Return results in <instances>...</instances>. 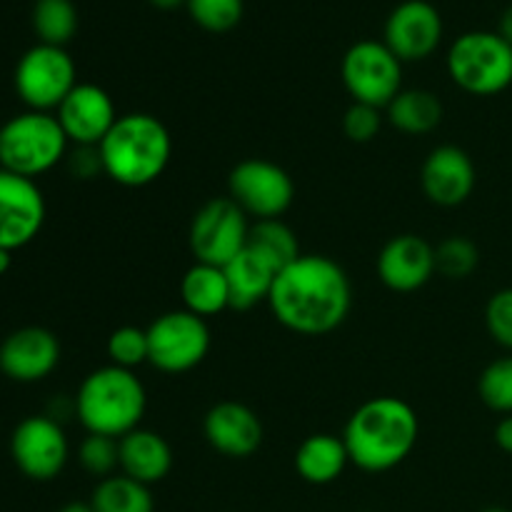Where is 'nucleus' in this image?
<instances>
[{
  "label": "nucleus",
  "mask_w": 512,
  "mask_h": 512,
  "mask_svg": "<svg viewBox=\"0 0 512 512\" xmlns=\"http://www.w3.org/2000/svg\"><path fill=\"white\" fill-rule=\"evenodd\" d=\"M10 455L25 478L48 483V480L58 478L68 463V438L55 418L30 415L13 430Z\"/></svg>",
  "instance_id": "obj_12"
},
{
  "label": "nucleus",
  "mask_w": 512,
  "mask_h": 512,
  "mask_svg": "<svg viewBox=\"0 0 512 512\" xmlns=\"http://www.w3.org/2000/svg\"><path fill=\"white\" fill-rule=\"evenodd\" d=\"M10 265H13V253H10V250L0 248V275L8 273Z\"/></svg>",
  "instance_id": "obj_39"
},
{
  "label": "nucleus",
  "mask_w": 512,
  "mask_h": 512,
  "mask_svg": "<svg viewBox=\"0 0 512 512\" xmlns=\"http://www.w3.org/2000/svg\"><path fill=\"white\" fill-rule=\"evenodd\" d=\"M485 325L490 338L505 350H512V288L498 290L485 308Z\"/></svg>",
  "instance_id": "obj_33"
},
{
  "label": "nucleus",
  "mask_w": 512,
  "mask_h": 512,
  "mask_svg": "<svg viewBox=\"0 0 512 512\" xmlns=\"http://www.w3.org/2000/svg\"><path fill=\"white\" fill-rule=\"evenodd\" d=\"M448 73L470 95H498L512 85V45L500 33L470 30L448 50Z\"/></svg>",
  "instance_id": "obj_6"
},
{
  "label": "nucleus",
  "mask_w": 512,
  "mask_h": 512,
  "mask_svg": "<svg viewBox=\"0 0 512 512\" xmlns=\"http://www.w3.org/2000/svg\"><path fill=\"white\" fill-rule=\"evenodd\" d=\"M60 363V343L45 328H20L0 345V370L15 383H40Z\"/></svg>",
  "instance_id": "obj_16"
},
{
  "label": "nucleus",
  "mask_w": 512,
  "mask_h": 512,
  "mask_svg": "<svg viewBox=\"0 0 512 512\" xmlns=\"http://www.w3.org/2000/svg\"><path fill=\"white\" fill-rule=\"evenodd\" d=\"M148 3L158 10H175L188 3V0H148Z\"/></svg>",
  "instance_id": "obj_38"
},
{
  "label": "nucleus",
  "mask_w": 512,
  "mask_h": 512,
  "mask_svg": "<svg viewBox=\"0 0 512 512\" xmlns=\"http://www.w3.org/2000/svg\"><path fill=\"white\" fill-rule=\"evenodd\" d=\"M95 512H153V493L148 485L128 478V475H110L98 483L90 498Z\"/></svg>",
  "instance_id": "obj_25"
},
{
  "label": "nucleus",
  "mask_w": 512,
  "mask_h": 512,
  "mask_svg": "<svg viewBox=\"0 0 512 512\" xmlns=\"http://www.w3.org/2000/svg\"><path fill=\"white\" fill-rule=\"evenodd\" d=\"M70 168L78 178L88 180L95 178L98 173H103V160H100V150L90 148V145H78V150L70 158Z\"/></svg>",
  "instance_id": "obj_35"
},
{
  "label": "nucleus",
  "mask_w": 512,
  "mask_h": 512,
  "mask_svg": "<svg viewBox=\"0 0 512 512\" xmlns=\"http://www.w3.org/2000/svg\"><path fill=\"white\" fill-rule=\"evenodd\" d=\"M420 435V420L405 400L373 398L360 405L345 425L343 443L350 463L365 473H388L398 468Z\"/></svg>",
  "instance_id": "obj_2"
},
{
  "label": "nucleus",
  "mask_w": 512,
  "mask_h": 512,
  "mask_svg": "<svg viewBox=\"0 0 512 512\" xmlns=\"http://www.w3.org/2000/svg\"><path fill=\"white\" fill-rule=\"evenodd\" d=\"M480 512H510V510H505V508H485V510H480Z\"/></svg>",
  "instance_id": "obj_41"
},
{
  "label": "nucleus",
  "mask_w": 512,
  "mask_h": 512,
  "mask_svg": "<svg viewBox=\"0 0 512 512\" xmlns=\"http://www.w3.org/2000/svg\"><path fill=\"white\" fill-rule=\"evenodd\" d=\"M380 128H383V113L380 108L365 103H353L345 110L343 130L353 143H370L378 138Z\"/></svg>",
  "instance_id": "obj_34"
},
{
  "label": "nucleus",
  "mask_w": 512,
  "mask_h": 512,
  "mask_svg": "<svg viewBox=\"0 0 512 512\" xmlns=\"http://www.w3.org/2000/svg\"><path fill=\"white\" fill-rule=\"evenodd\" d=\"M103 173L123 188H145L165 173L173 155L168 128L150 113L120 115L98 145Z\"/></svg>",
  "instance_id": "obj_3"
},
{
  "label": "nucleus",
  "mask_w": 512,
  "mask_h": 512,
  "mask_svg": "<svg viewBox=\"0 0 512 512\" xmlns=\"http://www.w3.org/2000/svg\"><path fill=\"white\" fill-rule=\"evenodd\" d=\"M228 198L255 220H278L295 198L293 178L280 165L250 158L235 165L228 178Z\"/></svg>",
  "instance_id": "obj_11"
},
{
  "label": "nucleus",
  "mask_w": 512,
  "mask_h": 512,
  "mask_svg": "<svg viewBox=\"0 0 512 512\" xmlns=\"http://www.w3.org/2000/svg\"><path fill=\"white\" fill-rule=\"evenodd\" d=\"M378 275L395 293L420 290L435 275V248L420 235H398L380 250Z\"/></svg>",
  "instance_id": "obj_18"
},
{
  "label": "nucleus",
  "mask_w": 512,
  "mask_h": 512,
  "mask_svg": "<svg viewBox=\"0 0 512 512\" xmlns=\"http://www.w3.org/2000/svg\"><path fill=\"white\" fill-rule=\"evenodd\" d=\"M180 295H183L185 310L203 320L230 308L228 278L218 265L195 263L180 280Z\"/></svg>",
  "instance_id": "obj_23"
},
{
  "label": "nucleus",
  "mask_w": 512,
  "mask_h": 512,
  "mask_svg": "<svg viewBox=\"0 0 512 512\" xmlns=\"http://www.w3.org/2000/svg\"><path fill=\"white\" fill-rule=\"evenodd\" d=\"M270 310L280 325L298 335H328L345 323L353 290L345 270L325 255H300L280 270Z\"/></svg>",
  "instance_id": "obj_1"
},
{
  "label": "nucleus",
  "mask_w": 512,
  "mask_h": 512,
  "mask_svg": "<svg viewBox=\"0 0 512 512\" xmlns=\"http://www.w3.org/2000/svg\"><path fill=\"white\" fill-rule=\"evenodd\" d=\"M385 113L388 123L400 133L425 135L433 133L443 120V103L430 90H400Z\"/></svg>",
  "instance_id": "obj_24"
},
{
  "label": "nucleus",
  "mask_w": 512,
  "mask_h": 512,
  "mask_svg": "<svg viewBox=\"0 0 512 512\" xmlns=\"http://www.w3.org/2000/svg\"><path fill=\"white\" fill-rule=\"evenodd\" d=\"M480 400L490 410L512 415V358H498L483 370L478 380Z\"/></svg>",
  "instance_id": "obj_29"
},
{
  "label": "nucleus",
  "mask_w": 512,
  "mask_h": 512,
  "mask_svg": "<svg viewBox=\"0 0 512 512\" xmlns=\"http://www.w3.org/2000/svg\"><path fill=\"white\" fill-rule=\"evenodd\" d=\"M45 223V198L35 180L0 168V248L20 250L38 238Z\"/></svg>",
  "instance_id": "obj_13"
},
{
  "label": "nucleus",
  "mask_w": 512,
  "mask_h": 512,
  "mask_svg": "<svg viewBox=\"0 0 512 512\" xmlns=\"http://www.w3.org/2000/svg\"><path fill=\"white\" fill-rule=\"evenodd\" d=\"M55 118L70 143L98 148L120 115L115 113L113 98L100 85L78 83L60 103Z\"/></svg>",
  "instance_id": "obj_15"
},
{
  "label": "nucleus",
  "mask_w": 512,
  "mask_h": 512,
  "mask_svg": "<svg viewBox=\"0 0 512 512\" xmlns=\"http://www.w3.org/2000/svg\"><path fill=\"white\" fill-rule=\"evenodd\" d=\"M495 443H498V448L503 453L512 455V415H505L498 423V428H495Z\"/></svg>",
  "instance_id": "obj_36"
},
{
  "label": "nucleus",
  "mask_w": 512,
  "mask_h": 512,
  "mask_svg": "<svg viewBox=\"0 0 512 512\" xmlns=\"http://www.w3.org/2000/svg\"><path fill=\"white\" fill-rule=\"evenodd\" d=\"M248 235V215L230 198H213L195 213L188 240L195 263L225 268L248 248Z\"/></svg>",
  "instance_id": "obj_10"
},
{
  "label": "nucleus",
  "mask_w": 512,
  "mask_h": 512,
  "mask_svg": "<svg viewBox=\"0 0 512 512\" xmlns=\"http://www.w3.org/2000/svg\"><path fill=\"white\" fill-rule=\"evenodd\" d=\"M350 463L343 438L330 433H315L300 443L295 453V470L310 485H330L345 473Z\"/></svg>",
  "instance_id": "obj_22"
},
{
  "label": "nucleus",
  "mask_w": 512,
  "mask_h": 512,
  "mask_svg": "<svg viewBox=\"0 0 512 512\" xmlns=\"http://www.w3.org/2000/svg\"><path fill=\"white\" fill-rule=\"evenodd\" d=\"M33 28L40 43L65 48L78 30V10L70 0H38L33 10Z\"/></svg>",
  "instance_id": "obj_27"
},
{
  "label": "nucleus",
  "mask_w": 512,
  "mask_h": 512,
  "mask_svg": "<svg viewBox=\"0 0 512 512\" xmlns=\"http://www.w3.org/2000/svg\"><path fill=\"white\" fill-rule=\"evenodd\" d=\"M148 395L133 370L105 368L93 370L75 395V415L80 425L93 435L125 438L140 428Z\"/></svg>",
  "instance_id": "obj_4"
},
{
  "label": "nucleus",
  "mask_w": 512,
  "mask_h": 512,
  "mask_svg": "<svg viewBox=\"0 0 512 512\" xmlns=\"http://www.w3.org/2000/svg\"><path fill=\"white\" fill-rule=\"evenodd\" d=\"M68 143L55 115L25 110L0 128V168L33 180L65 158Z\"/></svg>",
  "instance_id": "obj_5"
},
{
  "label": "nucleus",
  "mask_w": 512,
  "mask_h": 512,
  "mask_svg": "<svg viewBox=\"0 0 512 512\" xmlns=\"http://www.w3.org/2000/svg\"><path fill=\"white\" fill-rule=\"evenodd\" d=\"M423 193L440 208L463 205L475 190V165L458 145H440L430 150L420 173Z\"/></svg>",
  "instance_id": "obj_17"
},
{
  "label": "nucleus",
  "mask_w": 512,
  "mask_h": 512,
  "mask_svg": "<svg viewBox=\"0 0 512 512\" xmlns=\"http://www.w3.org/2000/svg\"><path fill=\"white\" fill-rule=\"evenodd\" d=\"M118 445L123 475L148 485V488L153 483H160L173 468V450L165 443L163 435L153 433V430H133L120 438Z\"/></svg>",
  "instance_id": "obj_20"
},
{
  "label": "nucleus",
  "mask_w": 512,
  "mask_h": 512,
  "mask_svg": "<svg viewBox=\"0 0 512 512\" xmlns=\"http://www.w3.org/2000/svg\"><path fill=\"white\" fill-rule=\"evenodd\" d=\"M190 18L208 33H228L243 20V0H188Z\"/></svg>",
  "instance_id": "obj_30"
},
{
  "label": "nucleus",
  "mask_w": 512,
  "mask_h": 512,
  "mask_svg": "<svg viewBox=\"0 0 512 512\" xmlns=\"http://www.w3.org/2000/svg\"><path fill=\"white\" fill-rule=\"evenodd\" d=\"M248 248H253L255 253L263 255L265 260L275 265L278 270H285L290 263L300 258V243L298 235L283 223V220H258L255 225H250L248 235Z\"/></svg>",
  "instance_id": "obj_26"
},
{
  "label": "nucleus",
  "mask_w": 512,
  "mask_h": 512,
  "mask_svg": "<svg viewBox=\"0 0 512 512\" xmlns=\"http://www.w3.org/2000/svg\"><path fill=\"white\" fill-rule=\"evenodd\" d=\"M205 440L225 458H250L263 445V423L243 403L223 400L213 405L203 420Z\"/></svg>",
  "instance_id": "obj_19"
},
{
  "label": "nucleus",
  "mask_w": 512,
  "mask_h": 512,
  "mask_svg": "<svg viewBox=\"0 0 512 512\" xmlns=\"http://www.w3.org/2000/svg\"><path fill=\"white\" fill-rule=\"evenodd\" d=\"M340 73L345 88L353 95V103L385 110L403 90V63L388 45L378 40H360L350 45Z\"/></svg>",
  "instance_id": "obj_9"
},
{
  "label": "nucleus",
  "mask_w": 512,
  "mask_h": 512,
  "mask_svg": "<svg viewBox=\"0 0 512 512\" xmlns=\"http://www.w3.org/2000/svg\"><path fill=\"white\" fill-rule=\"evenodd\" d=\"M75 85V63L65 48L38 43L15 65V90L30 110H58Z\"/></svg>",
  "instance_id": "obj_7"
},
{
  "label": "nucleus",
  "mask_w": 512,
  "mask_h": 512,
  "mask_svg": "<svg viewBox=\"0 0 512 512\" xmlns=\"http://www.w3.org/2000/svg\"><path fill=\"white\" fill-rule=\"evenodd\" d=\"M443 40V18L428 0H405L385 23V40L400 63L425 60Z\"/></svg>",
  "instance_id": "obj_14"
},
{
  "label": "nucleus",
  "mask_w": 512,
  "mask_h": 512,
  "mask_svg": "<svg viewBox=\"0 0 512 512\" xmlns=\"http://www.w3.org/2000/svg\"><path fill=\"white\" fill-rule=\"evenodd\" d=\"M148 330L123 325L113 330L108 338V358L110 365L123 370H135L138 365L148 363Z\"/></svg>",
  "instance_id": "obj_31"
},
{
  "label": "nucleus",
  "mask_w": 512,
  "mask_h": 512,
  "mask_svg": "<svg viewBox=\"0 0 512 512\" xmlns=\"http://www.w3.org/2000/svg\"><path fill=\"white\" fill-rule=\"evenodd\" d=\"M80 465L95 478H110L120 468V445L115 438L108 435H93L80 443Z\"/></svg>",
  "instance_id": "obj_32"
},
{
  "label": "nucleus",
  "mask_w": 512,
  "mask_h": 512,
  "mask_svg": "<svg viewBox=\"0 0 512 512\" xmlns=\"http://www.w3.org/2000/svg\"><path fill=\"white\" fill-rule=\"evenodd\" d=\"M225 278H228L230 290V308L233 310H250L258 303H268L273 293L275 278L280 270L270 260L255 253L253 248H245L238 258L225 265Z\"/></svg>",
  "instance_id": "obj_21"
},
{
  "label": "nucleus",
  "mask_w": 512,
  "mask_h": 512,
  "mask_svg": "<svg viewBox=\"0 0 512 512\" xmlns=\"http://www.w3.org/2000/svg\"><path fill=\"white\" fill-rule=\"evenodd\" d=\"M60 512H95V510L90 503H68L60 508Z\"/></svg>",
  "instance_id": "obj_40"
},
{
  "label": "nucleus",
  "mask_w": 512,
  "mask_h": 512,
  "mask_svg": "<svg viewBox=\"0 0 512 512\" xmlns=\"http://www.w3.org/2000/svg\"><path fill=\"white\" fill-rule=\"evenodd\" d=\"M498 33L503 35V38L508 40V43L512 45V5H510V8H505V13L500 15V28H498Z\"/></svg>",
  "instance_id": "obj_37"
},
{
  "label": "nucleus",
  "mask_w": 512,
  "mask_h": 512,
  "mask_svg": "<svg viewBox=\"0 0 512 512\" xmlns=\"http://www.w3.org/2000/svg\"><path fill=\"white\" fill-rule=\"evenodd\" d=\"M480 263V253L475 248L473 240L460 238H445L443 243L435 248V273H440L448 280H465L475 273Z\"/></svg>",
  "instance_id": "obj_28"
},
{
  "label": "nucleus",
  "mask_w": 512,
  "mask_h": 512,
  "mask_svg": "<svg viewBox=\"0 0 512 512\" xmlns=\"http://www.w3.org/2000/svg\"><path fill=\"white\" fill-rule=\"evenodd\" d=\"M148 350V363L160 373H188V370L198 368L208 355V323L190 310L163 313L148 328Z\"/></svg>",
  "instance_id": "obj_8"
}]
</instances>
